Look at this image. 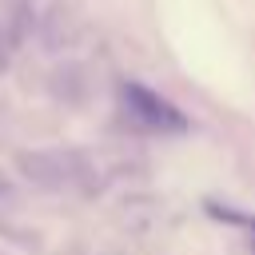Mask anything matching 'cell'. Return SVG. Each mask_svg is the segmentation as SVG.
<instances>
[{"label": "cell", "instance_id": "1", "mask_svg": "<svg viewBox=\"0 0 255 255\" xmlns=\"http://www.w3.org/2000/svg\"><path fill=\"white\" fill-rule=\"evenodd\" d=\"M120 108H124L128 124H135L139 131H151V135H183L187 131V116L171 100H163L159 92H151L135 80L120 84Z\"/></svg>", "mask_w": 255, "mask_h": 255}, {"label": "cell", "instance_id": "2", "mask_svg": "<svg viewBox=\"0 0 255 255\" xmlns=\"http://www.w3.org/2000/svg\"><path fill=\"white\" fill-rule=\"evenodd\" d=\"M251 235H255V223H251Z\"/></svg>", "mask_w": 255, "mask_h": 255}]
</instances>
